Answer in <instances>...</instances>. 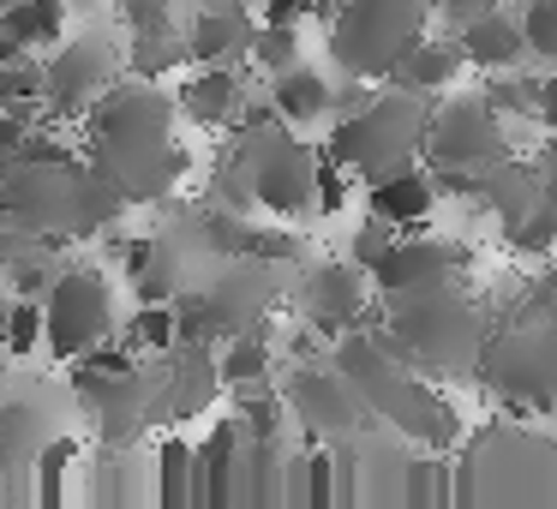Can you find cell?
Returning a JSON list of instances; mask_svg holds the SVG:
<instances>
[{"mask_svg":"<svg viewBox=\"0 0 557 509\" xmlns=\"http://www.w3.org/2000/svg\"><path fill=\"white\" fill-rule=\"evenodd\" d=\"M78 157L121 193V204H162L193 174V150L174 133V97L157 78H114L78 114Z\"/></svg>","mask_w":557,"mask_h":509,"instance_id":"cell-1","label":"cell"},{"mask_svg":"<svg viewBox=\"0 0 557 509\" xmlns=\"http://www.w3.org/2000/svg\"><path fill=\"white\" fill-rule=\"evenodd\" d=\"M324 360L354 384V396L372 408V420H384L389 432L408 437L413 449L449 456V449L461 444V413H456V401H449V389L396 360V348H389L384 330H377V312L366 318V324L342 330Z\"/></svg>","mask_w":557,"mask_h":509,"instance_id":"cell-2","label":"cell"},{"mask_svg":"<svg viewBox=\"0 0 557 509\" xmlns=\"http://www.w3.org/2000/svg\"><path fill=\"white\" fill-rule=\"evenodd\" d=\"M0 216L18 234L73 246L97 240L109 222H126V204L78 150H54V157H13L0 169Z\"/></svg>","mask_w":557,"mask_h":509,"instance_id":"cell-3","label":"cell"},{"mask_svg":"<svg viewBox=\"0 0 557 509\" xmlns=\"http://www.w3.org/2000/svg\"><path fill=\"white\" fill-rule=\"evenodd\" d=\"M485 324H492L485 300H473L468 282H432V288H408V294L377 300V330L396 348V360L444 389L473 384Z\"/></svg>","mask_w":557,"mask_h":509,"instance_id":"cell-4","label":"cell"},{"mask_svg":"<svg viewBox=\"0 0 557 509\" xmlns=\"http://www.w3.org/2000/svg\"><path fill=\"white\" fill-rule=\"evenodd\" d=\"M473 384L492 389L521 420H540L557 401V312H504L485 324Z\"/></svg>","mask_w":557,"mask_h":509,"instance_id":"cell-5","label":"cell"},{"mask_svg":"<svg viewBox=\"0 0 557 509\" xmlns=\"http://www.w3.org/2000/svg\"><path fill=\"white\" fill-rule=\"evenodd\" d=\"M425 109H432V97H413V90H396V85H372V97L360 109L330 121L324 157L336 169H348V181H360V186L389 174V169H408V162H420Z\"/></svg>","mask_w":557,"mask_h":509,"instance_id":"cell-6","label":"cell"},{"mask_svg":"<svg viewBox=\"0 0 557 509\" xmlns=\"http://www.w3.org/2000/svg\"><path fill=\"white\" fill-rule=\"evenodd\" d=\"M324 25H330V66L377 85L432 30V7L425 0H336Z\"/></svg>","mask_w":557,"mask_h":509,"instance_id":"cell-7","label":"cell"},{"mask_svg":"<svg viewBox=\"0 0 557 509\" xmlns=\"http://www.w3.org/2000/svg\"><path fill=\"white\" fill-rule=\"evenodd\" d=\"M509 145V121H497L485 109L480 90H444L425 109V133H420V169L432 174H480L485 162H497Z\"/></svg>","mask_w":557,"mask_h":509,"instance_id":"cell-8","label":"cell"},{"mask_svg":"<svg viewBox=\"0 0 557 509\" xmlns=\"http://www.w3.org/2000/svg\"><path fill=\"white\" fill-rule=\"evenodd\" d=\"M37 306H42V348L54 360H73V353L97 348L102 336H114V294L90 264H61Z\"/></svg>","mask_w":557,"mask_h":509,"instance_id":"cell-9","label":"cell"},{"mask_svg":"<svg viewBox=\"0 0 557 509\" xmlns=\"http://www.w3.org/2000/svg\"><path fill=\"white\" fill-rule=\"evenodd\" d=\"M114 78H121V42L109 30L61 37L42 61V109H49V121H78Z\"/></svg>","mask_w":557,"mask_h":509,"instance_id":"cell-10","label":"cell"},{"mask_svg":"<svg viewBox=\"0 0 557 509\" xmlns=\"http://www.w3.org/2000/svg\"><path fill=\"white\" fill-rule=\"evenodd\" d=\"M138 372H145V389H150V425L198 420V413L216 401V389H222L216 348H210V342H186V336H174L169 348L145 353Z\"/></svg>","mask_w":557,"mask_h":509,"instance_id":"cell-11","label":"cell"},{"mask_svg":"<svg viewBox=\"0 0 557 509\" xmlns=\"http://www.w3.org/2000/svg\"><path fill=\"white\" fill-rule=\"evenodd\" d=\"M276 396H282V408L294 413V425H300L312 444H348V437H360V425H372V408L354 396V384L330 360L324 365L300 360Z\"/></svg>","mask_w":557,"mask_h":509,"instance_id":"cell-12","label":"cell"},{"mask_svg":"<svg viewBox=\"0 0 557 509\" xmlns=\"http://www.w3.org/2000/svg\"><path fill=\"white\" fill-rule=\"evenodd\" d=\"M288 306L318 330V336L336 342L342 330L366 324L377 312L372 306V282H366L360 264L348 258H324V264H294V282H288Z\"/></svg>","mask_w":557,"mask_h":509,"instance_id":"cell-13","label":"cell"},{"mask_svg":"<svg viewBox=\"0 0 557 509\" xmlns=\"http://www.w3.org/2000/svg\"><path fill=\"white\" fill-rule=\"evenodd\" d=\"M473 270V252L461 240H437V234L413 228V234H396V240L377 252V264L366 270L372 294H408V288H432V282H468Z\"/></svg>","mask_w":557,"mask_h":509,"instance_id":"cell-14","label":"cell"},{"mask_svg":"<svg viewBox=\"0 0 557 509\" xmlns=\"http://www.w3.org/2000/svg\"><path fill=\"white\" fill-rule=\"evenodd\" d=\"M540 198H552V162H545V157L504 150L497 162H485V169L473 174V204H480L485 216H497V222L533 210Z\"/></svg>","mask_w":557,"mask_h":509,"instance_id":"cell-15","label":"cell"},{"mask_svg":"<svg viewBox=\"0 0 557 509\" xmlns=\"http://www.w3.org/2000/svg\"><path fill=\"white\" fill-rule=\"evenodd\" d=\"M449 42H456L461 66H473V73H516L521 61H528V49H521V30H516V7H485V13H468L449 25Z\"/></svg>","mask_w":557,"mask_h":509,"instance_id":"cell-16","label":"cell"},{"mask_svg":"<svg viewBox=\"0 0 557 509\" xmlns=\"http://www.w3.org/2000/svg\"><path fill=\"white\" fill-rule=\"evenodd\" d=\"M252 7H234V0H205L193 13L186 30V61L198 66H246V42H252Z\"/></svg>","mask_w":557,"mask_h":509,"instance_id":"cell-17","label":"cell"},{"mask_svg":"<svg viewBox=\"0 0 557 509\" xmlns=\"http://www.w3.org/2000/svg\"><path fill=\"white\" fill-rule=\"evenodd\" d=\"M246 102H252V85H246L240 66H198L174 90V114H186L193 126H210V133H228Z\"/></svg>","mask_w":557,"mask_h":509,"instance_id":"cell-18","label":"cell"},{"mask_svg":"<svg viewBox=\"0 0 557 509\" xmlns=\"http://www.w3.org/2000/svg\"><path fill=\"white\" fill-rule=\"evenodd\" d=\"M85 408L97 413L102 449H133L138 437L150 432V389H145V372H138V360L126 365L121 377H109L97 396H85Z\"/></svg>","mask_w":557,"mask_h":509,"instance_id":"cell-19","label":"cell"},{"mask_svg":"<svg viewBox=\"0 0 557 509\" xmlns=\"http://www.w3.org/2000/svg\"><path fill=\"white\" fill-rule=\"evenodd\" d=\"M437 210V186L432 174L420 169V162H408V169H389L377 174V181H366V216L389 222L396 234H413L425 228V216Z\"/></svg>","mask_w":557,"mask_h":509,"instance_id":"cell-20","label":"cell"},{"mask_svg":"<svg viewBox=\"0 0 557 509\" xmlns=\"http://www.w3.org/2000/svg\"><path fill=\"white\" fill-rule=\"evenodd\" d=\"M461 73H468V66H461L456 42H449V37H432V30H425V37L413 42V49L401 54V61L389 66V73L377 78V85L413 90V97H444V90H456V85H461Z\"/></svg>","mask_w":557,"mask_h":509,"instance_id":"cell-21","label":"cell"},{"mask_svg":"<svg viewBox=\"0 0 557 509\" xmlns=\"http://www.w3.org/2000/svg\"><path fill=\"white\" fill-rule=\"evenodd\" d=\"M61 437V420H54V401L49 396H18V401H0V468H25L37 461V449Z\"/></svg>","mask_w":557,"mask_h":509,"instance_id":"cell-22","label":"cell"},{"mask_svg":"<svg viewBox=\"0 0 557 509\" xmlns=\"http://www.w3.org/2000/svg\"><path fill=\"white\" fill-rule=\"evenodd\" d=\"M264 102L288 126H318V121H330V73L294 61V66H282V73H270V97Z\"/></svg>","mask_w":557,"mask_h":509,"instance_id":"cell-23","label":"cell"},{"mask_svg":"<svg viewBox=\"0 0 557 509\" xmlns=\"http://www.w3.org/2000/svg\"><path fill=\"white\" fill-rule=\"evenodd\" d=\"M181 66H186V30L174 25V18L126 30L121 73H133V78H169V73H181Z\"/></svg>","mask_w":557,"mask_h":509,"instance_id":"cell-24","label":"cell"},{"mask_svg":"<svg viewBox=\"0 0 557 509\" xmlns=\"http://www.w3.org/2000/svg\"><path fill=\"white\" fill-rule=\"evenodd\" d=\"M0 30L13 37V49L42 54L66 37V0H7L0 7Z\"/></svg>","mask_w":557,"mask_h":509,"instance_id":"cell-25","label":"cell"},{"mask_svg":"<svg viewBox=\"0 0 557 509\" xmlns=\"http://www.w3.org/2000/svg\"><path fill=\"white\" fill-rule=\"evenodd\" d=\"M270 360H276V348H270V330H240V336H222V342H216V377H222L228 389L270 377Z\"/></svg>","mask_w":557,"mask_h":509,"instance_id":"cell-26","label":"cell"},{"mask_svg":"<svg viewBox=\"0 0 557 509\" xmlns=\"http://www.w3.org/2000/svg\"><path fill=\"white\" fill-rule=\"evenodd\" d=\"M61 264H66L61 246L30 234V240L18 246V258L7 264V276H0V282H7V294H18V300H42V288L54 282V270H61Z\"/></svg>","mask_w":557,"mask_h":509,"instance_id":"cell-27","label":"cell"},{"mask_svg":"<svg viewBox=\"0 0 557 509\" xmlns=\"http://www.w3.org/2000/svg\"><path fill=\"white\" fill-rule=\"evenodd\" d=\"M552 240H557V210H552V198H540L533 210H521V216L504 222V252H509V258L545 264V258H552Z\"/></svg>","mask_w":557,"mask_h":509,"instance_id":"cell-28","label":"cell"},{"mask_svg":"<svg viewBox=\"0 0 557 509\" xmlns=\"http://www.w3.org/2000/svg\"><path fill=\"white\" fill-rule=\"evenodd\" d=\"M205 204H216V210H234V216H252V181H246V162L234 157V145L228 150H216V162H210V174H205Z\"/></svg>","mask_w":557,"mask_h":509,"instance_id":"cell-29","label":"cell"},{"mask_svg":"<svg viewBox=\"0 0 557 509\" xmlns=\"http://www.w3.org/2000/svg\"><path fill=\"white\" fill-rule=\"evenodd\" d=\"M169 342H174V300H138V312L121 330V348L138 360V353H157Z\"/></svg>","mask_w":557,"mask_h":509,"instance_id":"cell-30","label":"cell"},{"mask_svg":"<svg viewBox=\"0 0 557 509\" xmlns=\"http://www.w3.org/2000/svg\"><path fill=\"white\" fill-rule=\"evenodd\" d=\"M516 30H521V49H528L533 66H552L557 61V0H521V7H516Z\"/></svg>","mask_w":557,"mask_h":509,"instance_id":"cell-31","label":"cell"},{"mask_svg":"<svg viewBox=\"0 0 557 509\" xmlns=\"http://www.w3.org/2000/svg\"><path fill=\"white\" fill-rule=\"evenodd\" d=\"M300 61V25H252V42H246V66L258 73H282V66Z\"/></svg>","mask_w":557,"mask_h":509,"instance_id":"cell-32","label":"cell"},{"mask_svg":"<svg viewBox=\"0 0 557 509\" xmlns=\"http://www.w3.org/2000/svg\"><path fill=\"white\" fill-rule=\"evenodd\" d=\"M42 348V306L37 300H7V324H0V353H13V360H25V353Z\"/></svg>","mask_w":557,"mask_h":509,"instance_id":"cell-33","label":"cell"},{"mask_svg":"<svg viewBox=\"0 0 557 509\" xmlns=\"http://www.w3.org/2000/svg\"><path fill=\"white\" fill-rule=\"evenodd\" d=\"M7 102H42V61L37 54L0 61V109H7Z\"/></svg>","mask_w":557,"mask_h":509,"instance_id":"cell-34","label":"cell"},{"mask_svg":"<svg viewBox=\"0 0 557 509\" xmlns=\"http://www.w3.org/2000/svg\"><path fill=\"white\" fill-rule=\"evenodd\" d=\"M240 252H252V258H276V264H300V234H294V228H282V222H270V228L246 222Z\"/></svg>","mask_w":557,"mask_h":509,"instance_id":"cell-35","label":"cell"},{"mask_svg":"<svg viewBox=\"0 0 557 509\" xmlns=\"http://www.w3.org/2000/svg\"><path fill=\"white\" fill-rule=\"evenodd\" d=\"M348 204V169H336V162L318 150V174H312V210L318 216H336V210Z\"/></svg>","mask_w":557,"mask_h":509,"instance_id":"cell-36","label":"cell"},{"mask_svg":"<svg viewBox=\"0 0 557 509\" xmlns=\"http://www.w3.org/2000/svg\"><path fill=\"white\" fill-rule=\"evenodd\" d=\"M389 240H396V228H389V222H377V216H366L360 228L348 234V264L372 270V264H377V252H384Z\"/></svg>","mask_w":557,"mask_h":509,"instance_id":"cell-37","label":"cell"},{"mask_svg":"<svg viewBox=\"0 0 557 509\" xmlns=\"http://www.w3.org/2000/svg\"><path fill=\"white\" fill-rule=\"evenodd\" d=\"M425 7H432V13H444L449 25H456V18H468V13H485V7H497V0H425Z\"/></svg>","mask_w":557,"mask_h":509,"instance_id":"cell-38","label":"cell"},{"mask_svg":"<svg viewBox=\"0 0 557 509\" xmlns=\"http://www.w3.org/2000/svg\"><path fill=\"white\" fill-rule=\"evenodd\" d=\"M25 240H30V234H18L13 222L0 216V276H7V264H13V258H18V246H25Z\"/></svg>","mask_w":557,"mask_h":509,"instance_id":"cell-39","label":"cell"},{"mask_svg":"<svg viewBox=\"0 0 557 509\" xmlns=\"http://www.w3.org/2000/svg\"><path fill=\"white\" fill-rule=\"evenodd\" d=\"M7 300H13V294H7V288H0V324H7Z\"/></svg>","mask_w":557,"mask_h":509,"instance_id":"cell-40","label":"cell"},{"mask_svg":"<svg viewBox=\"0 0 557 509\" xmlns=\"http://www.w3.org/2000/svg\"><path fill=\"white\" fill-rule=\"evenodd\" d=\"M234 7H258V0H234Z\"/></svg>","mask_w":557,"mask_h":509,"instance_id":"cell-41","label":"cell"},{"mask_svg":"<svg viewBox=\"0 0 557 509\" xmlns=\"http://www.w3.org/2000/svg\"><path fill=\"white\" fill-rule=\"evenodd\" d=\"M0 169H7V157H0Z\"/></svg>","mask_w":557,"mask_h":509,"instance_id":"cell-42","label":"cell"},{"mask_svg":"<svg viewBox=\"0 0 557 509\" xmlns=\"http://www.w3.org/2000/svg\"><path fill=\"white\" fill-rule=\"evenodd\" d=\"M0 372H7V365H0Z\"/></svg>","mask_w":557,"mask_h":509,"instance_id":"cell-43","label":"cell"}]
</instances>
